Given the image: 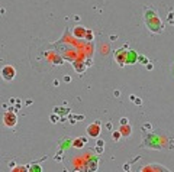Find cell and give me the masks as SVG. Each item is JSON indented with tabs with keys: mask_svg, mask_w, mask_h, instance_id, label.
I'll list each match as a JSON object with an SVG mask.
<instances>
[{
	"mask_svg": "<svg viewBox=\"0 0 174 172\" xmlns=\"http://www.w3.org/2000/svg\"><path fill=\"white\" fill-rule=\"evenodd\" d=\"M144 18H145V25H147V28H148L152 33H162L164 26H162V23H161V19L158 18V13H157L154 9L147 7Z\"/></svg>",
	"mask_w": 174,
	"mask_h": 172,
	"instance_id": "cell-1",
	"label": "cell"
},
{
	"mask_svg": "<svg viewBox=\"0 0 174 172\" xmlns=\"http://www.w3.org/2000/svg\"><path fill=\"white\" fill-rule=\"evenodd\" d=\"M15 75H16V71L12 65H6L2 68V77L5 81H12L15 78Z\"/></svg>",
	"mask_w": 174,
	"mask_h": 172,
	"instance_id": "cell-2",
	"label": "cell"
},
{
	"mask_svg": "<svg viewBox=\"0 0 174 172\" xmlns=\"http://www.w3.org/2000/svg\"><path fill=\"white\" fill-rule=\"evenodd\" d=\"M3 122H5V124H6L8 127H13V126H16V123H18V117H16L15 113L8 111V113L3 116Z\"/></svg>",
	"mask_w": 174,
	"mask_h": 172,
	"instance_id": "cell-3",
	"label": "cell"
},
{
	"mask_svg": "<svg viewBox=\"0 0 174 172\" xmlns=\"http://www.w3.org/2000/svg\"><path fill=\"white\" fill-rule=\"evenodd\" d=\"M100 133V122L97 120L95 124H90L89 127H87V135L92 136V137H97Z\"/></svg>",
	"mask_w": 174,
	"mask_h": 172,
	"instance_id": "cell-4",
	"label": "cell"
},
{
	"mask_svg": "<svg viewBox=\"0 0 174 172\" xmlns=\"http://www.w3.org/2000/svg\"><path fill=\"white\" fill-rule=\"evenodd\" d=\"M115 59L119 62V65H125V59H126V51L119 49L115 52Z\"/></svg>",
	"mask_w": 174,
	"mask_h": 172,
	"instance_id": "cell-5",
	"label": "cell"
},
{
	"mask_svg": "<svg viewBox=\"0 0 174 172\" xmlns=\"http://www.w3.org/2000/svg\"><path fill=\"white\" fill-rule=\"evenodd\" d=\"M136 58H138V55H136L135 51H129V52L126 51V59H125V64H135Z\"/></svg>",
	"mask_w": 174,
	"mask_h": 172,
	"instance_id": "cell-6",
	"label": "cell"
},
{
	"mask_svg": "<svg viewBox=\"0 0 174 172\" xmlns=\"http://www.w3.org/2000/svg\"><path fill=\"white\" fill-rule=\"evenodd\" d=\"M142 171H167V169L160 165H148V166H144Z\"/></svg>",
	"mask_w": 174,
	"mask_h": 172,
	"instance_id": "cell-7",
	"label": "cell"
},
{
	"mask_svg": "<svg viewBox=\"0 0 174 172\" xmlns=\"http://www.w3.org/2000/svg\"><path fill=\"white\" fill-rule=\"evenodd\" d=\"M122 126H123V127L119 130L121 135H122V136H129V135H131V127H129V126L126 127V124H122Z\"/></svg>",
	"mask_w": 174,
	"mask_h": 172,
	"instance_id": "cell-8",
	"label": "cell"
},
{
	"mask_svg": "<svg viewBox=\"0 0 174 172\" xmlns=\"http://www.w3.org/2000/svg\"><path fill=\"white\" fill-rule=\"evenodd\" d=\"M84 142H86V139H75V140H74V146H75V148H81Z\"/></svg>",
	"mask_w": 174,
	"mask_h": 172,
	"instance_id": "cell-9",
	"label": "cell"
},
{
	"mask_svg": "<svg viewBox=\"0 0 174 172\" xmlns=\"http://www.w3.org/2000/svg\"><path fill=\"white\" fill-rule=\"evenodd\" d=\"M168 23H170V25H174V12H170V13H168Z\"/></svg>",
	"mask_w": 174,
	"mask_h": 172,
	"instance_id": "cell-10",
	"label": "cell"
},
{
	"mask_svg": "<svg viewBox=\"0 0 174 172\" xmlns=\"http://www.w3.org/2000/svg\"><path fill=\"white\" fill-rule=\"evenodd\" d=\"M121 137V132H113V140H118Z\"/></svg>",
	"mask_w": 174,
	"mask_h": 172,
	"instance_id": "cell-11",
	"label": "cell"
},
{
	"mask_svg": "<svg viewBox=\"0 0 174 172\" xmlns=\"http://www.w3.org/2000/svg\"><path fill=\"white\" fill-rule=\"evenodd\" d=\"M121 123H122V124H126V123H128V120H126V119H122V120H121Z\"/></svg>",
	"mask_w": 174,
	"mask_h": 172,
	"instance_id": "cell-12",
	"label": "cell"
},
{
	"mask_svg": "<svg viewBox=\"0 0 174 172\" xmlns=\"http://www.w3.org/2000/svg\"><path fill=\"white\" fill-rule=\"evenodd\" d=\"M171 71H173V75H174V64H173V67H171Z\"/></svg>",
	"mask_w": 174,
	"mask_h": 172,
	"instance_id": "cell-13",
	"label": "cell"
}]
</instances>
